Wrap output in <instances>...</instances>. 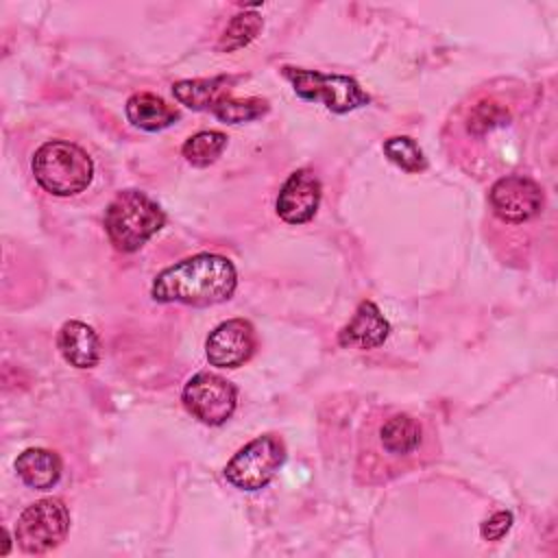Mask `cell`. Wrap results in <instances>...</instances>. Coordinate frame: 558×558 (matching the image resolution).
<instances>
[{
	"instance_id": "obj_1",
	"label": "cell",
	"mask_w": 558,
	"mask_h": 558,
	"mask_svg": "<svg viewBox=\"0 0 558 558\" xmlns=\"http://www.w3.org/2000/svg\"><path fill=\"white\" fill-rule=\"evenodd\" d=\"M235 286L238 272L231 259L216 253H198L163 268L150 286V296L159 303L209 307L229 301Z\"/></svg>"
},
{
	"instance_id": "obj_2",
	"label": "cell",
	"mask_w": 558,
	"mask_h": 558,
	"mask_svg": "<svg viewBox=\"0 0 558 558\" xmlns=\"http://www.w3.org/2000/svg\"><path fill=\"white\" fill-rule=\"evenodd\" d=\"M109 242L116 251L135 253L140 251L161 227L166 214L150 196L140 190H124L113 196L102 218Z\"/></svg>"
},
{
	"instance_id": "obj_3",
	"label": "cell",
	"mask_w": 558,
	"mask_h": 558,
	"mask_svg": "<svg viewBox=\"0 0 558 558\" xmlns=\"http://www.w3.org/2000/svg\"><path fill=\"white\" fill-rule=\"evenodd\" d=\"M35 181L54 196H74L94 179V161L85 148L68 140L44 142L31 161Z\"/></svg>"
},
{
	"instance_id": "obj_4",
	"label": "cell",
	"mask_w": 558,
	"mask_h": 558,
	"mask_svg": "<svg viewBox=\"0 0 558 558\" xmlns=\"http://www.w3.org/2000/svg\"><path fill=\"white\" fill-rule=\"evenodd\" d=\"M281 74L292 83L299 98L307 102H323L333 113H349L368 105V94L360 83L344 74H325L318 70H303L283 65Z\"/></svg>"
},
{
	"instance_id": "obj_5",
	"label": "cell",
	"mask_w": 558,
	"mask_h": 558,
	"mask_svg": "<svg viewBox=\"0 0 558 558\" xmlns=\"http://www.w3.org/2000/svg\"><path fill=\"white\" fill-rule=\"evenodd\" d=\"M286 462V445L275 434H264L246 442L225 466V477L240 490H259L270 484Z\"/></svg>"
},
{
	"instance_id": "obj_6",
	"label": "cell",
	"mask_w": 558,
	"mask_h": 558,
	"mask_svg": "<svg viewBox=\"0 0 558 558\" xmlns=\"http://www.w3.org/2000/svg\"><path fill=\"white\" fill-rule=\"evenodd\" d=\"M68 530V506L57 497H44L22 510L15 523V541L26 554H44L57 547Z\"/></svg>"
},
{
	"instance_id": "obj_7",
	"label": "cell",
	"mask_w": 558,
	"mask_h": 558,
	"mask_svg": "<svg viewBox=\"0 0 558 558\" xmlns=\"http://www.w3.org/2000/svg\"><path fill=\"white\" fill-rule=\"evenodd\" d=\"M238 403L235 386L216 373H196L183 388L185 410L205 425H222Z\"/></svg>"
},
{
	"instance_id": "obj_8",
	"label": "cell",
	"mask_w": 558,
	"mask_h": 558,
	"mask_svg": "<svg viewBox=\"0 0 558 558\" xmlns=\"http://www.w3.org/2000/svg\"><path fill=\"white\" fill-rule=\"evenodd\" d=\"M495 216L510 225L532 220L543 207V190L536 181L523 174H508L493 183L488 192Z\"/></svg>"
},
{
	"instance_id": "obj_9",
	"label": "cell",
	"mask_w": 558,
	"mask_h": 558,
	"mask_svg": "<svg viewBox=\"0 0 558 558\" xmlns=\"http://www.w3.org/2000/svg\"><path fill=\"white\" fill-rule=\"evenodd\" d=\"M257 349V333L244 318H229L214 327L205 340V355L211 366L238 368L246 364Z\"/></svg>"
},
{
	"instance_id": "obj_10",
	"label": "cell",
	"mask_w": 558,
	"mask_h": 558,
	"mask_svg": "<svg viewBox=\"0 0 558 558\" xmlns=\"http://www.w3.org/2000/svg\"><path fill=\"white\" fill-rule=\"evenodd\" d=\"M320 181L312 170H294L281 185L275 209L288 225L310 222L320 205Z\"/></svg>"
},
{
	"instance_id": "obj_11",
	"label": "cell",
	"mask_w": 558,
	"mask_h": 558,
	"mask_svg": "<svg viewBox=\"0 0 558 558\" xmlns=\"http://www.w3.org/2000/svg\"><path fill=\"white\" fill-rule=\"evenodd\" d=\"M390 333V323L384 318L373 301H362L353 312L351 320L338 331V344L349 349H377L386 342Z\"/></svg>"
},
{
	"instance_id": "obj_12",
	"label": "cell",
	"mask_w": 558,
	"mask_h": 558,
	"mask_svg": "<svg viewBox=\"0 0 558 558\" xmlns=\"http://www.w3.org/2000/svg\"><path fill=\"white\" fill-rule=\"evenodd\" d=\"M57 347L63 360L74 368H92L100 360V338L83 320H68L59 329Z\"/></svg>"
},
{
	"instance_id": "obj_13",
	"label": "cell",
	"mask_w": 558,
	"mask_h": 558,
	"mask_svg": "<svg viewBox=\"0 0 558 558\" xmlns=\"http://www.w3.org/2000/svg\"><path fill=\"white\" fill-rule=\"evenodd\" d=\"M15 471L26 486L35 490H48L61 477V460L50 449L31 447L17 456Z\"/></svg>"
},
{
	"instance_id": "obj_14",
	"label": "cell",
	"mask_w": 558,
	"mask_h": 558,
	"mask_svg": "<svg viewBox=\"0 0 558 558\" xmlns=\"http://www.w3.org/2000/svg\"><path fill=\"white\" fill-rule=\"evenodd\" d=\"M233 76H211V78H187L172 85L174 98L194 111L214 109L222 98L229 96Z\"/></svg>"
},
{
	"instance_id": "obj_15",
	"label": "cell",
	"mask_w": 558,
	"mask_h": 558,
	"mask_svg": "<svg viewBox=\"0 0 558 558\" xmlns=\"http://www.w3.org/2000/svg\"><path fill=\"white\" fill-rule=\"evenodd\" d=\"M124 113L126 120L142 131H161L179 120V111L172 105L148 92L133 94L126 100Z\"/></svg>"
},
{
	"instance_id": "obj_16",
	"label": "cell",
	"mask_w": 558,
	"mask_h": 558,
	"mask_svg": "<svg viewBox=\"0 0 558 558\" xmlns=\"http://www.w3.org/2000/svg\"><path fill=\"white\" fill-rule=\"evenodd\" d=\"M379 445L390 456L414 453L421 445V425L410 414H392L379 427Z\"/></svg>"
},
{
	"instance_id": "obj_17",
	"label": "cell",
	"mask_w": 558,
	"mask_h": 558,
	"mask_svg": "<svg viewBox=\"0 0 558 558\" xmlns=\"http://www.w3.org/2000/svg\"><path fill=\"white\" fill-rule=\"evenodd\" d=\"M227 146V135L222 131H198L185 140L181 153L194 168H205L214 163Z\"/></svg>"
},
{
	"instance_id": "obj_18",
	"label": "cell",
	"mask_w": 558,
	"mask_h": 558,
	"mask_svg": "<svg viewBox=\"0 0 558 558\" xmlns=\"http://www.w3.org/2000/svg\"><path fill=\"white\" fill-rule=\"evenodd\" d=\"M262 26H264V20L255 11H244V13L233 15L218 41V50L233 52V50L248 46L262 31Z\"/></svg>"
},
{
	"instance_id": "obj_19",
	"label": "cell",
	"mask_w": 558,
	"mask_h": 558,
	"mask_svg": "<svg viewBox=\"0 0 558 558\" xmlns=\"http://www.w3.org/2000/svg\"><path fill=\"white\" fill-rule=\"evenodd\" d=\"M268 109H270L268 100L257 98V96H251V98H231V96H227L211 109V113L220 122L240 124V122H251V120H257V118L266 116Z\"/></svg>"
},
{
	"instance_id": "obj_20",
	"label": "cell",
	"mask_w": 558,
	"mask_h": 558,
	"mask_svg": "<svg viewBox=\"0 0 558 558\" xmlns=\"http://www.w3.org/2000/svg\"><path fill=\"white\" fill-rule=\"evenodd\" d=\"M384 155L405 172H423L427 168V159L418 144L412 137L395 135L384 142Z\"/></svg>"
},
{
	"instance_id": "obj_21",
	"label": "cell",
	"mask_w": 558,
	"mask_h": 558,
	"mask_svg": "<svg viewBox=\"0 0 558 558\" xmlns=\"http://www.w3.org/2000/svg\"><path fill=\"white\" fill-rule=\"evenodd\" d=\"M508 120V111L506 107H501L499 102L495 100H480L471 113H469V122H466V129L473 133V135H484L486 131L504 124Z\"/></svg>"
},
{
	"instance_id": "obj_22",
	"label": "cell",
	"mask_w": 558,
	"mask_h": 558,
	"mask_svg": "<svg viewBox=\"0 0 558 558\" xmlns=\"http://www.w3.org/2000/svg\"><path fill=\"white\" fill-rule=\"evenodd\" d=\"M512 527V512L510 510H499L490 514L482 525L480 532L486 541H499L506 536V532Z\"/></svg>"
}]
</instances>
